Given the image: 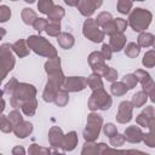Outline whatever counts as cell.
Segmentation results:
<instances>
[{
    "mask_svg": "<svg viewBox=\"0 0 155 155\" xmlns=\"http://www.w3.org/2000/svg\"><path fill=\"white\" fill-rule=\"evenodd\" d=\"M36 94V88L33 85L29 84H18L16 90L13 91V93L11 94V104L15 108H19L22 107V104L27 101L34 99Z\"/></svg>",
    "mask_w": 155,
    "mask_h": 155,
    "instance_id": "2",
    "label": "cell"
},
{
    "mask_svg": "<svg viewBox=\"0 0 155 155\" xmlns=\"http://www.w3.org/2000/svg\"><path fill=\"white\" fill-rule=\"evenodd\" d=\"M29 154H50L51 150L48 148H42V147H39L38 144H31L29 147V150H28Z\"/></svg>",
    "mask_w": 155,
    "mask_h": 155,
    "instance_id": "42",
    "label": "cell"
},
{
    "mask_svg": "<svg viewBox=\"0 0 155 155\" xmlns=\"http://www.w3.org/2000/svg\"><path fill=\"white\" fill-rule=\"evenodd\" d=\"M27 44H28V47L29 48H31L35 53H38L40 56H44V57H47V58H54V57H57L56 48L46 39H44L42 36L31 35V36L28 38Z\"/></svg>",
    "mask_w": 155,
    "mask_h": 155,
    "instance_id": "1",
    "label": "cell"
},
{
    "mask_svg": "<svg viewBox=\"0 0 155 155\" xmlns=\"http://www.w3.org/2000/svg\"><path fill=\"white\" fill-rule=\"evenodd\" d=\"M0 130L5 133H10L11 131H13V126L10 122L8 117H6L5 115H1V114H0Z\"/></svg>",
    "mask_w": 155,
    "mask_h": 155,
    "instance_id": "33",
    "label": "cell"
},
{
    "mask_svg": "<svg viewBox=\"0 0 155 155\" xmlns=\"http://www.w3.org/2000/svg\"><path fill=\"white\" fill-rule=\"evenodd\" d=\"M33 131V125L29 121H22L18 125H16L13 127V132L18 138H25L28 137Z\"/></svg>",
    "mask_w": 155,
    "mask_h": 155,
    "instance_id": "15",
    "label": "cell"
},
{
    "mask_svg": "<svg viewBox=\"0 0 155 155\" xmlns=\"http://www.w3.org/2000/svg\"><path fill=\"white\" fill-rule=\"evenodd\" d=\"M154 35L151 33H140L138 36L139 47H149L154 45Z\"/></svg>",
    "mask_w": 155,
    "mask_h": 155,
    "instance_id": "21",
    "label": "cell"
},
{
    "mask_svg": "<svg viewBox=\"0 0 155 155\" xmlns=\"http://www.w3.org/2000/svg\"><path fill=\"white\" fill-rule=\"evenodd\" d=\"M12 154L13 155H23V154H25V150L22 148V147H19V145H17V147H15L13 149H12Z\"/></svg>",
    "mask_w": 155,
    "mask_h": 155,
    "instance_id": "50",
    "label": "cell"
},
{
    "mask_svg": "<svg viewBox=\"0 0 155 155\" xmlns=\"http://www.w3.org/2000/svg\"><path fill=\"white\" fill-rule=\"evenodd\" d=\"M130 25L134 31H143L145 30L153 19V15L150 11L144 10V8H134L133 12L130 15Z\"/></svg>",
    "mask_w": 155,
    "mask_h": 155,
    "instance_id": "3",
    "label": "cell"
},
{
    "mask_svg": "<svg viewBox=\"0 0 155 155\" xmlns=\"http://www.w3.org/2000/svg\"><path fill=\"white\" fill-rule=\"evenodd\" d=\"M54 5H53V2H52V0H39V2H38V8H39V11L41 12V13H48L50 12V10L53 7Z\"/></svg>",
    "mask_w": 155,
    "mask_h": 155,
    "instance_id": "35",
    "label": "cell"
},
{
    "mask_svg": "<svg viewBox=\"0 0 155 155\" xmlns=\"http://www.w3.org/2000/svg\"><path fill=\"white\" fill-rule=\"evenodd\" d=\"M103 76H104L108 81L114 82V81L117 79V71H116L114 68H111V67H107V69H105Z\"/></svg>",
    "mask_w": 155,
    "mask_h": 155,
    "instance_id": "44",
    "label": "cell"
},
{
    "mask_svg": "<svg viewBox=\"0 0 155 155\" xmlns=\"http://www.w3.org/2000/svg\"><path fill=\"white\" fill-rule=\"evenodd\" d=\"M5 34H6V30L4 28H0V39H2L5 36Z\"/></svg>",
    "mask_w": 155,
    "mask_h": 155,
    "instance_id": "53",
    "label": "cell"
},
{
    "mask_svg": "<svg viewBox=\"0 0 155 155\" xmlns=\"http://www.w3.org/2000/svg\"><path fill=\"white\" fill-rule=\"evenodd\" d=\"M64 13L65 12H64L63 7H61V6H53L50 10V12L47 13V16H48L50 22H59L61 18L64 16Z\"/></svg>",
    "mask_w": 155,
    "mask_h": 155,
    "instance_id": "22",
    "label": "cell"
},
{
    "mask_svg": "<svg viewBox=\"0 0 155 155\" xmlns=\"http://www.w3.org/2000/svg\"><path fill=\"white\" fill-rule=\"evenodd\" d=\"M63 87L65 88V91L78 92V91H81L85 87H87V80L81 76H70V78L64 79Z\"/></svg>",
    "mask_w": 155,
    "mask_h": 155,
    "instance_id": "7",
    "label": "cell"
},
{
    "mask_svg": "<svg viewBox=\"0 0 155 155\" xmlns=\"http://www.w3.org/2000/svg\"><path fill=\"white\" fill-rule=\"evenodd\" d=\"M103 132H104L105 136H108V137L110 138V137H113V136H115V134L117 133V130H116V126H115L114 124H110V122H109V124L104 125Z\"/></svg>",
    "mask_w": 155,
    "mask_h": 155,
    "instance_id": "46",
    "label": "cell"
},
{
    "mask_svg": "<svg viewBox=\"0 0 155 155\" xmlns=\"http://www.w3.org/2000/svg\"><path fill=\"white\" fill-rule=\"evenodd\" d=\"M12 1H17V0H12Z\"/></svg>",
    "mask_w": 155,
    "mask_h": 155,
    "instance_id": "57",
    "label": "cell"
},
{
    "mask_svg": "<svg viewBox=\"0 0 155 155\" xmlns=\"http://www.w3.org/2000/svg\"><path fill=\"white\" fill-rule=\"evenodd\" d=\"M139 52H140V47H139V45L136 44V42H130V44L126 46V48H125V53H126L130 58H136V57L139 54Z\"/></svg>",
    "mask_w": 155,
    "mask_h": 155,
    "instance_id": "29",
    "label": "cell"
},
{
    "mask_svg": "<svg viewBox=\"0 0 155 155\" xmlns=\"http://www.w3.org/2000/svg\"><path fill=\"white\" fill-rule=\"evenodd\" d=\"M78 1L79 0H64V2L67 5H69V6H76L78 5Z\"/></svg>",
    "mask_w": 155,
    "mask_h": 155,
    "instance_id": "51",
    "label": "cell"
},
{
    "mask_svg": "<svg viewBox=\"0 0 155 155\" xmlns=\"http://www.w3.org/2000/svg\"><path fill=\"white\" fill-rule=\"evenodd\" d=\"M11 48L16 52L17 56L19 57H25L29 53V47L25 46V41L24 40H18L16 41L13 45H11Z\"/></svg>",
    "mask_w": 155,
    "mask_h": 155,
    "instance_id": "19",
    "label": "cell"
},
{
    "mask_svg": "<svg viewBox=\"0 0 155 155\" xmlns=\"http://www.w3.org/2000/svg\"><path fill=\"white\" fill-rule=\"evenodd\" d=\"M110 91L114 96H124L127 93L128 88L126 87V85L121 81V82H113L111 87H110Z\"/></svg>",
    "mask_w": 155,
    "mask_h": 155,
    "instance_id": "27",
    "label": "cell"
},
{
    "mask_svg": "<svg viewBox=\"0 0 155 155\" xmlns=\"http://www.w3.org/2000/svg\"><path fill=\"white\" fill-rule=\"evenodd\" d=\"M8 120H10V122L12 124V126L15 127L16 125H18L19 122L23 121V117H22V115L19 114L18 110H12V111L8 114Z\"/></svg>",
    "mask_w": 155,
    "mask_h": 155,
    "instance_id": "39",
    "label": "cell"
},
{
    "mask_svg": "<svg viewBox=\"0 0 155 155\" xmlns=\"http://www.w3.org/2000/svg\"><path fill=\"white\" fill-rule=\"evenodd\" d=\"M57 41L61 47H63L64 50H68V48H71L74 45V36L68 33H59L57 35Z\"/></svg>",
    "mask_w": 155,
    "mask_h": 155,
    "instance_id": "17",
    "label": "cell"
},
{
    "mask_svg": "<svg viewBox=\"0 0 155 155\" xmlns=\"http://www.w3.org/2000/svg\"><path fill=\"white\" fill-rule=\"evenodd\" d=\"M132 104L128 101H124L119 105V110L116 114V121L120 124H126L132 120Z\"/></svg>",
    "mask_w": 155,
    "mask_h": 155,
    "instance_id": "8",
    "label": "cell"
},
{
    "mask_svg": "<svg viewBox=\"0 0 155 155\" xmlns=\"http://www.w3.org/2000/svg\"><path fill=\"white\" fill-rule=\"evenodd\" d=\"M154 120H155V119H154V108H153V105L147 107L145 110H143V111L137 116V119H136L137 124H138L139 126H142V127H149L150 122L154 121Z\"/></svg>",
    "mask_w": 155,
    "mask_h": 155,
    "instance_id": "12",
    "label": "cell"
},
{
    "mask_svg": "<svg viewBox=\"0 0 155 155\" xmlns=\"http://www.w3.org/2000/svg\"><path fill=\"white\" fill-rule=\"evenodd\" d=\"M45 29L50 36H57L61 33V24L59 22H48Z\"/></svg>",
    "mask_w": 155,
    "mask_h": 155,
    "instance_id": "31",
    "label": "cell"
},
{
    "mask_svg": "<svg viewBox=\"0 0 155 155\" xmlns=\"http://www.w3.org/2000/svg\"><path fill=\"white\" fill-rule=\"evenodd\" d=\"M24 1H25V2H28V4H33L35 0H24Z\"/></svg>",
    "mask_w": 155,
    "mask_h": 155,
    "instance_id": "54",
    "label": "cell"
},
{
    "mask_svg": "<svg viewBox=\"0 0 155 155\" xmlns=\"http://www.w3.org/2000/svg\"><path fill=\"white\" fill-rule=\"evenodd\" d=\"M69 101V96H68V92L65 90H58L54 98H53V102L58 105V107H64Z\"/></svg>",
    "mask_w": 155,
    "mask_h": 155,
    "instance_id": "24",
    "label": "cell"
},
{
    "mask_svg": "<svg viewBox=\"0 0 155 155\" xmlns=\"http://www.w3.org/2000/svg\"><path fill=\"white\" fill-rule=\"evenodd\" d=\"M22 19H23V22H24L25 24H33L34 21L36 19V13H35L31 8L25 7V8H23V11H22Z\"/></svg>",
    "mask_w": 155,
    "mask_h": 155,
    "instance_id": "28",
    "label": "cell"
},
{
    "mask_svg": "<svg viewBox=\"0 0 155 155\" xmlns=\"http://www.w3.org/2000/svg\"><path fill=\"white\" fill-rule=\"evenodd\" d=\"M134 76H136V78H137V80L142 84V86H144L145 84H148V82L153 81V79H151L150 74H149V73H147L145 70H142V69L136 70V71H134Z\"/></svg>",
    "mask_w": 155,
    "mask_h": 155,
    "instance_id": "30",
    "label": "cell"
},
{
    "mask_svg": "<svg viewBox=\"0 0 155 155\" xmlns=\"http://www.w3.org/2000/svg\"><path fill=\"white\" fill-rule=\"evenodd\" d=\"M102 5V0H79L78 1V8L82 16L90 17L96 8H98Z\"/></svg>",
    "mask_w": 155,
    "mask_h": 155,
    "instance_id": "9",
    "label": "cell"
},
{
    "mask_svg": "<svg viewBox=\"0 0 155 155\" xmlns=\"http://www.w3.org/2000/svg\"><path fill=\"white\" fill-rule=\"evenodd\" d=\"M4 109H5V101L0 97V114L4 111Z\"/></svg>",
    "mask_w": 155,
    "mask_h": 155,
    "instance_id": "52",
    "label": "cell"
},
{
    "mask_svg": "<svg viewBox=\"0 0 155 155\" xmlns=\"http://www.w3.org/2000/svg\"><path fill=\"white\" fill-rule=\"evenodd\" d=\"M86 80H87V86H90L93 91H94V90H97V88L103 87L102 79H101L99 74H97V73H93V74H92L88 79H86Z\"/></svg>",
    "mask_w": 155,
    "mask_h": 155,
    "instance_id": "26",
    "label": "cell"
},
{
    "mask_svg": "<svg viewBox=\"0 0 155 155\" xmlns=\"http://www.w3.org/2000/svg\"><path fill=\"white\" fill-rule=\"evenodd\" d=\"M148 101V96L144 91H139L137 93H134L132 96V101H131V104L132 107H136V108H140L143 107Z\"/></svg>",
    "mask_w": 155,
    "mask_h": 155,
    "instance_id": "20",
    "label": "cell"
},
{
    "mask_svg": "<svg viewBox=\"0 0 155 155\" xmlns=\"http://www.w3.org/2000/svg\"><path fill=\"white\" fill-rule=\"evenodd\" d=\"M82 155H90V154H97V144H94L93 142H85L82 150H81Z\"/></svg>",
    "mask_w": 155,
    "mask_h": 155,
    "instance_id": "37",
    "label": "cell"
},
{
    "mask_svg": "<svg viewBox=\"0 0 155 155\" xmlns=\"http://www.w3.org/2000/svg\"><path fill=\"white\" fill-rule=\"evenodd\" d=\"M113 21H114V24H115L116 33H124L126 27H127V22L122 18H116V19H113Z\"/></svg>",
    "mask_w": 155,
    "mask_h": 155,
    "instance_id": "47",
    "label": "cell"
},
{
    "mask_svg": "<svg viewBox=\"0 0 155 155\" xmlns=\"http://www.w3.org/2000/svg\"><path fill=\"white\" fill-rule=\"evenodd\" d=\"M122 82L126 85V87H127L128 90H132V88L136 87L138 80H137V78L134 76V74H127V75H125V76L122 78Z\"/></svg>",
    "mask_w": 155,
    "mask_h": 155,
    "instance_id": "36",
    "label": "cell"
},
{
    "mask_svg": "<svg viewBox=\"0 0 155 155\" xmlns=\"http://www.w3.org/2000/svg\"><path fill=\"white\" fill-rule=\"evenodd\" d=\"M45 70H46L47 74L61 70V59H59V57L50 58V61H47L46 64H45Z\"/></svg>",
    "mask_w": 155,
    "mask_h": 155,
    "instance_id": "23",
    "label": "cell"
},
{
    "mask_svg": "<svg viewBox=\"0 0 155 155\" xmlns=\"http://www.w3.org/2000/svg\"><path fill=\"white\" fill-rule=\"evenodd\" d=\"M36 99H30V101H27L22 104V110L25 115L28 116H33L35 114V110H36Z\"/></svg>",
    "mask_w": 155,
    "mask_h": 155,
    "instance_id": "25",
    "label": "cell"
},
{
    "mask_svg": "<svg viewBox=\"0 0 155 155\" xmlns=\"http://www.w3.org/2000/svg\"><path fill=\"white\" fill-rule=\"evenodd\" d=\"M82 33L84 35L90 39L91 41L93 42H101L103 39H104V33L103 30H101L98 28V24L94 19L92 18H88L85 21L84 23V29H82Z\"/></svg>",
    "mask_w": 155,
    "mask_h": 155,
    "instance_id": "6",
    "label": "cell"
},
{
    "mask_svg": "<svg viewBox=\"0 0 155 155\" xmlns=\"http://www.w3.org/2000/svg\"><path fill=\"white\" fill-rule=\"evenodd\" d=\"M47 23H48V21L45 19V18H36V19L34 21V23H33V27H34V29H36L39 33H41V31L46 28Z\"/></svg>",
    "mask_w": 155,
    "mask_h": 155,
    "instance_id": "45",
    "label": "cell"
},
{
    "mask_svg": "<svg viewBox=\"0 0 155 155\" xmlns=\"http://www.w3.org/2000/svg\"><path fill=\"white\" fill-rule=\"evenodd\" d=\"M142 63L145 68H153L154 67V64H155V52H154V50H150L144 54Z\"/></svg>",
    "mask_w": 155,
    "mask_h": 155,
    "instance_id": "32",
    "label": "cell"
},
{
    "mask_svg": "<svg viewBox=\"0 0 155 155\" xmlns=\"http://www.w3.org/2000/svg\"><path fill=\"white\" fill-rule=\"evenodd\" d=\"M10 17H11V10L6 5H1L0 6V23L7 22Z\"/></svg>",
    "mask_w": 155,
    "mask_h": 155,
    "instance_id": "43",
    "label": "cell"
},
{
    "mask_svg": "<svg viewBox=\"0 0 155 155\" xmlns=\"http://www.w3.org/2000/svg\"><path fill=\"white\" fill-rule=\"evenodd\" d=\"M1 96H2V91L0 90V97H1Z\"/></svg>",
    "mask_w": 155,
    "mask_h": 155,
    "instance_id": "55",
    "label": "cell"
},
{
    "mask_svg": "<svg viewBox=\"0 0 155 155\" xmlns=\"http://www.w3.org/2000/svg\"><path fill=\"white\" fill-rule=\"evenodd\" d=\"M143 131L138 127V126H130L125 130L124 137L125 140L130 142V143H140L143 140Z\"/></svg>",
    "mask_w": 155,
    "mask_h": 155,
    "instance_id": "11",
    "label": "cell"
},
{
    "mask_svg": "<svg viewBox=\"0 0 155 155\" xmlns=\"http://www.w3.org/2000/svg\"><path fill=\"white\" fill-rule=\"evenodd\" d=\"M136 1H143V0H136Z\"/></svg>",
    "mask_w": 155,
    "mask_h": 155,
    "instance_id": "56",
    "label": "cell"
},
{
    "mask_svg": "<svg viewBox=\"0 0 155 155\" xmlns=\"http://www.w3.org/2000/svg\"><path fill=\"white\" fill-rule=\"evenodd\" d=\"M110 105H111V98L104 91L103 87L94 90L88 99V108L91 110H97V109L108 110L110 108Z\"/></svg>",
    "mask_w": 155,
    "mask_h": 155,
    "instance_id": "5",
    "label": "cell"
},
{
    "mask_svg": "<svg viewBox=\"0 0 155 155\" xmlns=\"http://www.w3.org/2000/svg\"><path fill=\"white\" fill-rule=\"evenodd\" d=\"M78 134L76 132L71 131L68 134H65L63 137V143H62V149L63 151H71L75 149L76 144H78Z\"/></svg>",
    "mask_w": 155,
    "mask_h": 155,
    "instance_id": "16",
    "label": "cell"
},
{
    "mask_svg": "<svg viewBox=\"0 0 155 155\" xmlns=\"http://www.w3.org/2000/svg\"><path fill=\"white\" fill-rule=\"evenodd\" d=\"M132 8V0H119L117 1V11L120 13H128Z\"/></svg>",
    "mask_w": 155,
    "mask_h": 155,
    "instance_id": "34",
    "label": "cell"
},
{
    "mask_svg": "<svg viewBox=\"0 0 155 155\" xmlns=\"http://www.w3.org/2000/svg\"><path fill=\"white\" fill-rule=\"evenodd\" d=\"M102 124H103V119L101 115L91 113L87 117V125L86 128L84 130V138L87 142H94L98 137H99V132L102 128Z\"/></svg>",
    "mask_w": 155,
    "mask_h": 155,
    "instance_id": "4",
    "label": "cell"
},
{
    "mask_svg": "<svg viewBox=\"0 0 155 155\" xmlns=\"http://www.w3.org/2000/svg\"><path fill=\"white\" fill-rule=\"evenodd\" d=\"M104 58L102 57L101 52H92L90 56H88V63L91 65V68L93 69L94 73L99 74V75H103L105 69H107V65L104 64Z\"/></svg>",
    "mask_w": 155,
    "mask_h": 155,
    "instance_id": "10",
    "label": "cell"
},
{
    "mask_svg": "<svg viewBox=\"0 0 155 155\" xmlns=\"http://www.w3.org/2000/svg\"><path fill=\"white\" fill-rule=\"evenodd\" d=\"M63 132L59 127L57 126H53L50 132H48V140H50V144L52 148H62V143H63Z\"/></svg>",
    "mask_w": 155,
    "mask_h": 155,
    "instance_id": "13",
    "label": "cell"
},
{
    "mask_svg": "<svg viewBox=\"0 0 155 155\" xmlns=\"http://www.w3.org/2000/svg\"><path fill=\"white\" fill-rule=\"evenodd\" d=\"M125 44H126V36L122 33H115V34L110 35L109 46H110L111 51H115V52L121 51L124 48Z\"/></svg>",
    "mask_w": 155,
    "mask_h": 155,
    "instance_id": "14",
    "label": "cell"
},
{
    "mask_svg": "<svg viewBox=\"0 0 155 155\" xmlns=\"http://www.w3.org/2000/svg\"><path fill=\"white\" fill-rule=\"evenodd\" d=\"M109 139H110V144H111V147H114V148L122 147V145H124V143L126 142V140H125L124 134H119V133H116L115 136L110 137Z\"/></svg>",
    "mask_w": 155,
    "mask_h": 155,
    "instance_id": "40",
    "label": "cell"
},
{
    "mask_svg": "<svg viewBox=\"0 0 155 155\" xmlns=\"http://www.w3.org/2000/svg\"><path fill=\"white\" fill-rule=\"evenodd\" d=\"M58 90H59V86H57V85L47 81L46 87H45L44 93H42L44 101H46V102H53V98H54V96H56V93H57Z\"/></svg>",
    "mask_w": 155,
    "mask_h": 155,
    "instance_id": "18",
    "label": "cell"
},
{
    "mask_svg": "<svg viewBox=\"0 0 155 155\" xmlns=\"http://www.w3.org/2000/svg\"><path fill=\"white\" fill-rule=\"evenodd\" d=\"M101 54H102V57H103L104 59H110V58H111V54H113V51H111L110 46L107 45V44H104V45L102 46Z\"/></svg>",
    "mask_w": 155,
    "mask_h": 155,
    "instance_id": "49",
    "label": "cell"
},
{
    "mask_svg": "<svg viewBox=\"0 0 155 155\" xmlns=\"http://www.w3.org/2000/svg\"><path fill=\"white\" fill-rule=\"evenodd\" d=\"M17 85H18V81H17L15 78H13V79H11V80H10V82H7V84H6V86H5V92H6V93H8V94H12V93H13V91L16 90Z\"/></svg>",
    "mask_w": 155,
    "mask_h": 155,
    "instance_id": "48",
    "label": "cell"
},
{
    "mask_svg": "<svg viewBox=\"0 0 155 155\" xmlns=\"http://www.w3.org/2000/svg\"><path fill=\"white\" fill-rule=\"evenodd\" d=\"M143 142L149 148H154L155 147V133L153 131H149L148 133H144L143 134Z\"/></svg>",
    "mask_w": 155,
    "mask_h": 155,
    "instance_id": "41",
    "label": "cell"
},
{
    "mask_svg": "<svg viewBox=\"0 0 155 155\" xmlns=\"http://www.w3.org/2000/svg\"><path fill=\"white\" fill-rule=\"evenodd\" d=\"M111 19H113V17H111V15H110L109 12H102V13H99V15H98V17H97L96 22H97V24H98V25L103 27V25H105L108 22H110Z\"/></svg>",
    "mask_w": 155,
    "mask_h": 155,
    "instance_id": "38",
    "label": "cell"
}]
</instances>
